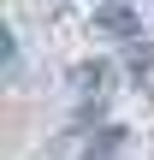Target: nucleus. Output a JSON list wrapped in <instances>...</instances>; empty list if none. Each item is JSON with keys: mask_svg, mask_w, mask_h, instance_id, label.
Returning <instances> with one entry per match:
<instances>
[{"mask_svg": "<svg viewBox=\"0 0 154 160\" xmlns=\"http://www.w3.org/2000/svg\"><path fill=\"white\" fill-rule=\"evenodd\" d=\"M119 71H125V83H131L137 95H154V42L148 36H131V42H125Z\"/></svg>", "mask_w": 154, "mask_h": 160, "instance_id": "1", "label": "nucleus"}, {"mask_svg": "<svg viewBox=\"0 0 154 160\" xmlns=\"http://www.w3.org/2000/svg\"><path fill=\"white\" fill-rule=\"evenodd\" d=\"M107 77H113V71H107L101 59H89V65H77V71H71V89H89V95H101V89H107Z\"/></svg>", "mask_w": 154, "mask_h": 160, "instance_id": "3", "label": "nucleus"}, {"mask_svg": "<svg viewBox=\"0 0 154 160\" xmlns=\"http://www.w3.org/2000/svg\"><path fill=\"white\" fill-rule=\"evenodd\" d=\"M119 148H125V131H119V125H107V131L89 142V154H83V160H113Z\"/></svg>", "mask_w": 154, "mask_h": 160, "instance_id": "4", "label": "nucleus"}, {"mask_svg": "<svg viewBox=\"0 0 154 160\" xmlns=\"http://www.w3.org/2000/svg\"><path fill=\"white\" fill-rule=\"evenodd\" d=\"M95 24H101L107 36H119V42H131V36H142V24H137V6H131V0H101V12H95Z\"/></svg>", "mask_w": 154, "mask_h": 160, "instance_id": "2", "label": "nucleus"}]
</instances>
